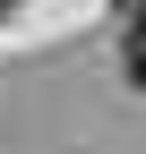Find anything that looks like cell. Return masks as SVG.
<instances>
[{
    "label": "cell",
    "mask_w": 146,
    "mask_h": 154,
    "mask_svg": "<svg viewBox=\"0 0 146 154\" xmlns=\"http://www.w3.org/2000/svg\"><path fill=\"white\" fill-rule=\"evenodd\" d=\"M120 69H129V86L146 94V0L129 9V34H120Z\"/></svg>",
    "instance_id": "6da1fadb"
},
{
    "label": "cell",
    "mask_w": 146,
    "mask_h": 154,
    "mask_svg": "<svg viewBox=\"0 0 146 154\" xmlns=\"http://www.w3.org/2000/svg\"><path fill=\"white\" fill-rule=\"evenodd\" d=\"M0 17H9V0H0Z\"/></svg>",
    "instance_id": "7a4b0ae2"
}]
</instances>
